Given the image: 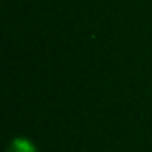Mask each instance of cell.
<instances>
[{"label": "cell", "mask_w": 152, "mask_h": 152, "mask_svg": "<svg viewBox=\"0 0 152 152\" xmlns=\"http://www.w3.org/2000/svg\"><path fill=\"white\" fill-rule=\"evenodd\" d=\"M6 152H37V148H35L33 142H29L27 139H14Z\"/></svg>", "instance_id": "cell-1"}]
</instances>
